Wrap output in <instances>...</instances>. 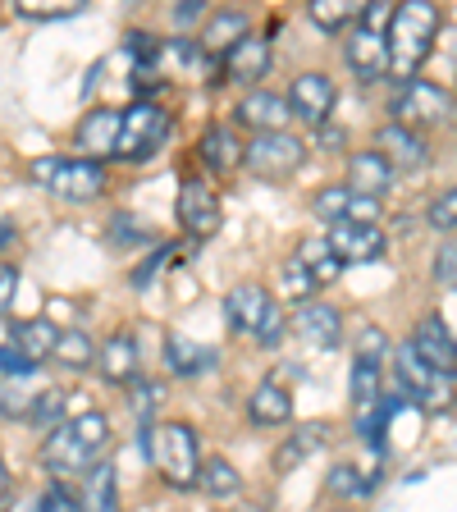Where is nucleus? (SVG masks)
Listing matches in <instances>:
<instances>
[{
	"instance_id": "obj_1",
	"label": "nucleus",
	"mask_w": 457,
	"mask_h": 512,
	"mask_svg": "<svg viewBox=\"0 0 457 512\" xmlns=\"http://www.w3.org/2000/svg\"><path fill=\"white\" fill-rule=\"evenodd\" d=\"M110 453V416L106 412H78L69 421L46 435L42 444V467L51 476H87L92 467H101Z\"/></svg>"
},
{
	"instance_id": "obj_2",
	"label": "nucleus",
	"mask_w": 457,
	"mask_h": 512,
	"mask_svg": "<svg viewBox=\"0 0 457 512\" xmlns=\"http://www.w3.org/2000/svg\"><path fill=\"white\" fill-rule=\"evenodd\" d=\"M439 37V5L430 0H403L394 10V23L384 32V46H389V78L398 83H412L421 74V64L430 60Z\"/></svg>"
},
{
	"instance_id": "obj_3",
	"label": "nucleus",
	"mask_w": 457,
	"mask_h": 512,
	"mask_svg": "<svg viewBox=\"0 0 457 512\" xmlns=\"http://www.w3.org/2000/svg\"><path fill=\"white\" fill-rule=\"evenodd\" d=\"M147 453L156 462L160 480L170 490H197V471H202V444L188 421H160L147 430Z\"/></svg>"
},
{
	"instance_id": "obj_4",
	"label": "nucleus",
	"mask_w": 457,
	"mask_h": 512,
	"mask_svg": "<svg viewBox=\"0 0 457 512\" xmlns=\"http://www.w3.org/2000/svg\"><path fill=\"white\" fill-rule=\"evenodd\" d=\"M28 179L55 202H96L106 192V165L83 156H37L28 165Z\"/></svg>"
},
{
	"instance_id": "obj_5",
	"label": "nucleus",
	"mask_w": 457,
	"mask_h": 512,
	"mask_svg": "<svg viewBox=\"0 0 457 512\" xmlns=\"http://www.w3.org/2000/svg\"><path fill=\"white\" fill-rule=\"evenodd\" d=\"M174 133V115L160 101H133V106L119 115V138H115V160L124 165H142L151 160L165 138Z\"/></svg>"
},
{
	"instance_id": "obj_6",
	"label": "nucleus",
	"mask_w": 457,
	"mask_h": 512,
	"mask_svg": "<svg viewBox=\"0 0 457 512\" xmlns=\"http://www.w3.org/2000/svg\"><path fill=\"white\" fill-rule=\"evenodd\" d=\"M307 160V142L298 133H256L252 142H243V170L261 183H284L302 170Z\"/></svg>"
},
{
	"instance_id": "obj_7",
	"label": "nucleus",
	"mask_w": 457,
	"mask_h": 512,
	"mask_svg": "<svg viewBox=\"0 0 457 512\" xmlns=\"http://www.w3.org/2000/svg\"><path fill=\"white\" fill-rule=\"evenodd\" d=\"M448 119H453V96L430 78H412L394 96V124L407 128V133H426V128H439Z\"/></svg>"
},
{
	"instance_id": "obj_8",
	"label": "nucleus",
	"mask_w": 457,
	"mask_h": 512,
	"mask_svg": "<svg viewBox=\"0 0 457 512\" xmlns=\"http://www.w3.org/2000/svg\"><path fill=\"white\" fill-rule=\"evenodd\" d=\"M398 384H403V398L412 407H426V412H448L457 398L453 380L448 375H439L435 366H426L421 357L412 352V343H403L398 348Z\"/></svg>"
},
{
	"instance_id": "obj_9",
	"label": "nucleus",
	"mask_w": 457,
	"mask_h": 512,
	"mask_svg": "<svg viewBox=\"0 0 457 512\" xmlns=\"http://www.w3.org/2000/svg\"><path fill=\"white\" fill-rule=\"evenodd\" d=\"M325 243L339 256V266H371L389 252V234L380 224H330Z\"/></svg>"
},
{
	"instance_id": "obj_10",
	"label": "nucleus",
	"mask_w": 457,
	"mask_h": 512,
	"mask_svg": "<svg viewBox=\"0 0 457 512\" xmlns=\"http://www.w3.org/2000/svg\"><path fill=\"white\" fill-rule=\"evenodd\" d=\"M284 101H288V115L302 119V124H311V128L330 124V115H334V83H330V74H320V69L298 74Z\"/></svg>"
},
{
	"instance_id": "obj_11",
	"label": "nucleus",
	"mask_w": 457,
	"mask_h": 512,
	"mask_svg": "<svg viewBox=\"0 0 457 512\" xmlns=\"http://www.w3.org/2000/svg\"><path fill=\"white\" fill-rule=\"evenodd\" d=\"M179 224L188 229L192 238H215L220 234L224 206H220V197H215L211 183L183 179V188H179Z\"/></svg>"
},
{
	"instance_id": "obj_12",
	"label": "nucleus",
	"mask_w": 457,
	"mask_h": 512,
	"mask_svg": "<svg viewBox=\"0 0 457 512\" xmlns=\"http://www.w3.org/2000/svg\"><path fill=\"white\" fill-rule=\"evenodd\" d=\"M311 211H316V220H325V224H375L380 220V202L343 188V183L320 188L316 202H311Z\"/></svg>"
},
{
	"instance_id": "obj_13",
	"label": "nucleus",
	"mask_w": 457,
	"mask_h": 512,
	"mask_svg": "<svg viewBox=\"0 0 457 512\" xmlns=\"http://www.w3.org/2000/svg\"><path fill=\"white\" fill-rule=\"evenodd\" d=\"M375 151H380L384 165H389L394 174H412V170H426V165H430L426 138H421V133H407V128H398L394 119L375 128Z\"/></svg>"
},
{
	"instance_id": "obj_14",
	"label": "nucleus",
	"mask_w": 457,
	"mask_h": 512,
	"mask_svg": "<svg viewBox=\"0 0 457 512\" xmlns=\"http://www.w3.org/2000/svg\"><path fill=\"white\" fill-rule=\"evenodd\" d=\"M288 325H293V334H298L302 343H311V348H339L343 343V316L330 307V302H302V307L288 311Z\"/></svg>"
},
{
	"instance_id": "obj_15",
	"label": "nucleus",
	"mask_w": 457,
	"mask_h": 512,
	"mask_svg": "<svg viewBox=\"0 0 457 512\" xmlns=\"http://www.w3.org/2000/svg\"><path fill=\"white\" fill-rule=\"evenodd\" d=\"M119 115H124V110H115V106H96V110H87V115L78 119V128H74V151H83V160L115 156Z\"/></svg>"
},
{
	"instance_id": "obj_16",
	"label": "nucleus",
	"mask_w": 457,
	"mask_h": 512,
	"mask_svg": "<svg viewBox=\"0 0 457 512\" xmlns=\"http://www.w3.org/2000/svg\"><path fill=\"white\" fill-rule=\"evenodd\" d=\"M288 101L279 92H266V87H256L247 92L243 101L234 106V124L238 128H252V133H284L288 128Z\"/></svg>"
},
{
	"instance_id": "obj_17",
	"label": "nucleus",
	"mask_w": 457,
	"mask_h": 512,
	"mask_svg": "<svg viewBox=\"0 0 457 512\" xmlns=\"http://www.w3.org/2000/svg\"><path fill=\"white\" fill-rule=\"evenodd\" d=\"M343 60H348V69L362 78V83H380V78L389 74V46H384V37H375V32L357 28V23L348 28V42H343Z\"/></svg>"
},
{
	"instance_id": "obj_18",
	"label": "nucleus",
	"mask_w": 457,
	"mask_h": 512,
	"mask_svg": "<svg viewBox=\"0 0 457 512\" xmlns=\"http://www.w3.org/2000/svg\"><path fill=\"white\" fill-rule=\"evenodd\" d=\"M220 74H224V83H243V87L261 83V78L270 74V37L247 32L243 42L220 60Z\"/></svg>"
},
{
	"instance_id": "obj_19",
	"label": "nucleus",
	"mask_w": 457,
	"mask_h": 512,
	"mask_svg": "<svg viewBox=\"0 0 457 512\" xmlns=\"http://www.w3.org/2000/svg\"><path fill=\"white\" fill-rule=\"evenodd\" d=\"M412 352H416V357H421L426 366H435L439 375H448V380L457 375V339L448 334V325H444L439 316H426L421 325H416Z\"/></svg>"
},
{
	"instance_id": "obj_20",
	"label": "nucleus",
	"mask_w": 457,
	"mask_h": 512,
	"mask_svg": "<svg viewBox=\"0 0 457 512\" xmlns=\"http://www.w3.org/2000/svg\"><path fill=\"white\" fill-rule=\"evenodd\" d=\"M270 288L266 284H238V288H229V298H224V325L234 334H256V325L266 320V311H270Z\"/></svg>"
},
{
	"instance_id": "obj_21",
	"label": "nucleus",
	"mask_w": 457,
	"mask_h": 512,
	"mask_svg": "<svg viewBox=\"0 0 457 512\" xmlns=\"http://www.w3.org/2000/svg\"><path fill=\"white\" fill-rule=\"evenodd\" d=\"M96 371H101V380H110V384L138 380V334L133 330L106 334V343L96 348Z\"/></svg>"
},
{
	"instance_id": "obj_22",
	"label": "nucleus",
	"mask_w": 457,
	"mask_h": 512,
	"mask_svg": "<svg viewBox=\"0 0 457 512\" xmlns=\"http://www.w3.org/2000/svg\"><path fill=\"white\" fill-rule=\"evenodd\" d=\"M330 439H334V426L330 421H311V426H298L293 435L284 439V444L275 448V476H288V471L298 467V462H307L311 453H320V448H330Z\"/></svg>"
},
{
	"instance_id": "obj_23",
	"label": "nucleus",
	"mask_w": 457,
	"mask_h": 512,
	"mask_svg": "<svg viewBox=\"0 0 457 512\" xmlns=\"http://www.w3.org/2000/svg\"><path fill=\"white\" fill-rule=\"evenodd\" d=\"M197 156H202V165L211 174H234L243 170V138H238V128L229 124H211L202 133V142H197Z\"/></svg>"
},
{
	"instance_id": "obj_24",
	"label": "nucleus",
	"mask_w": 457,
	"mask_h": 512,
	"mask_svg": "<svg viewBox=\"0 0 457 512\" xmlns=\"http://www.w3.org/2000/svg\"><path fill=\"white\" fill-rule=\"evenodd\" d=\"M380 403H384V366L352 357V421H357V430L371 426Z\"/></svg>"
},
{
	"instance_id": "obj_25",
	"label": "nucleus",
	"mask_w": 457,
	"mask_h": 512,
	"mask_svg": "<svg viewBox=\"0 0 457 512\" xmlns=\"http://www.w3.org/2000/svg\"><path fill=\"white\" fill-rule=\"evenodd\" d=\"M247 421L261 430H275V426H288L293 421V394H288L284 384L275 380H261L247 398Z\"/></svg>"
},
{
	"instance_id": "obj_26",
	"label": "nucleus",
	"mask_w": 457,
	"mask_h": 512,
	"mask_svg": "<svg viewBox=\"0 0 457 512\" xmlns=\"http://www.w3.org/2000/svg\"><path fill=\"white\" fill-rule=\"evenodd\" d=\"M384 476V453H371V462H339L330 471V494L334 499H366Z\"/></svg>"
},
{
	"instance_id": "obj_27",
	"label": "nucleus",
	"mask_w": 457,
	"mask_h": 512,
	"mask_svg": "<svg viewBox=\"0 0 457 512\" xmlns=\"http://www.w3.org/2000/svg\"><path fill=\"white\" fill-rule=\"evenodd\" d=\"M243 37H247V14L243 10H215L211 19L202 23V37H197V46H202L211 60H224V55L234 51Z\"/></svg>"
},
{
	"instance_id": "obj_28",
	"label": "nucleus",
	"mask_w": 457,
	"mask_h": 512,
	"mask_svg": "<svg viewBox=\"0 0 457 512\" xmlns=\"http://www.w3.org/2000/svg\"><path fill=\"white\" fill-rule=\"evenodd\" d=\"M389 183H394V170L384 165V156L380 151H352L348 156V183L343 188H352V192H362V197H375L380 202L384 192H389Z\"/></svg>"
},
{
	"instance_id": "obj_29",
	"label": "nucleus",
	"mask_w": 457,
	"mask_h": 512,
	"mask_svg": "<svg viewBox=\"0 0 457 512\" xmlns=\"http://www.w3.org/2000/svg\"><path fill=\"white\" fill-rule=\"evenodd\" d=\"M55 339H60V325H51V320H42V316H32V320H23L19 330H14L10 348L19 352L28 366H42L46 357L55 352Z\"/></svg>"
},
{
	"instance_id": "obj_30",
	"label": "nucleus",
	"mask_w": 457,
	"mask_h": 512,
	"mask_svg": "<svg viewBox=\"0 0 457 512\" xmlns=\"http://www.w3.org/2000/svg\"><path fill=\"white\" fill-rule=\"evenodd\" d=\"M211 362L215 357L202 348V343H192L188 334H179V330H165V366H170L174 375L192 380V375H202Z\"/></svg>"
},
{
	"instance_id": "obj_31",
	"label": "nucleus",
	"mask_w": 457,
	"mask_h": 512,
	"mask_svg": "<svg viewBox=\"0 0 457 512\" xmlns=\"http://www.w3.org/2000/svg\"><path fill=\"white\" fill-rule=\"evenodd\" d=\"M293 261H298V266L307 270V275H311V284H316V288L334 284V279L343 275L339 256L330 252V243H325V238H311V234L298 243V252H293Z\"/></svg>"
},
{
	"instance_id": "obj_32",
	"label": "nucleus",
	"mask_w": 457,
	"mask_h": 512,
	"mask_svg": "<svg viewBox=\"0 0 457 512\" xmlns=\"http://www.w3.org/2000/svg\"><path fill=\"white\" fill-rule=\"evenodd\" d=\"M197 485L211 499H238L243 494V476H238V467L229 458H206L202 471H197Z\"/></svg>"
},
{
	"instance_id": "obj_33",
	"label": "nucleus",
	"mask_w": 457,
	"mask_h": 512,
	"mask_svg": "<svg viewBox=\"0 0 457 512\" xmlns=\"http://www.w3.org/2000/svg\"><path fill=\"white\" fill-rule=\"evenodd\" d=\"M51 357L60 366H69V371H87V366L96 362V343H92V334H83V330H60Z\"/></svg>"
},
{
	"instance_id": "obj_34",
	"label": "nucleus",
	"mask_w": 457,
	"mask_h": 512,
	"mask_svg": "<svg viewBox=\"0 0 457 512\" xmlns=\"http://www.w3.org/2000/svg\"><path fill=\"white\" fill-rule=\"evenodd\" d=\"M37 371L32 375H14V380H0V416H28L37 403Z\"/></svg>"
},
{
	"instance_id": "obj_35",
	"label": "nucleus",
	"mask_w": 457,
	"mask_h": 512,
	"mask_svg": "<svg viewBox=\"0 0 457 512\" xmlns=\"http://www.w3.org/2000/svg\"><path fill=\"white\" fill-rule=\"evenodd\" d=\"M357 10H362V5H348V0H311L307 19L316 23L320 32H339V28H352V23H357Z\"/></svg>"
},
{
	"instance_id": "obj_36",
	"label": "nucleus",
	"mask_w": 457,
	"mask_h": 512,
	"mask_svg": "<svg viewBox=\"0 0 457 512\" xmlns=\"http://www.w3.org/2000/svg\"><path fill=\"white\" fill-rule=\"evenodd\" d=\"M279 298H288L293 307H302V302L316 298V284H311V275L298 266V261H293V256L279 266Z\"/></svg>"
},
{
	"instance_id": "obj_37",
	"label": "nucleus",
	"mask_w": 457,
	"mask_h": 512,
	"mask_svg": "<svg viewBox=\"0 0 457 512\" xmlns=\"http://www.w3.org/2000/svg\"><path fill=\"white\" fill-rule=\"evenodd\" d=\"M124 51L138 60V69H156V60H160V51H165V42H160L156 32H147V28H128V32H124Z\"/></svg>"
},
{
	"instance_id": "obj_38",
	"label": "nucleus",
	"mask_w": 457,
	"mask_h": 512,
	"mask_svg": "<svg viewBox=\"0 0 457 512\" xmlns=\"http://www.w3.org/2000/svg\"><path fill=\"white\" fill-rule=\"evenodd\" d=\"M128 398H133V412H138V421L142 426H151V416H156V403L165 398V384H156V380H133L128 384Z\"/></svg>"
},
{
	"instance_id": "obj_39",
	"label": "nucleus",
	"mask_w": 457,
	"mask_h": 512,
	"mask_svg": "<svg viewBox=\"0 0 457 512\" xmlns=\"http://www.w3.org/2000/svg\"><path fill=\"white\" fill-rule=\"evenodd\" d=\"M19 19H74L83 14V0H69V5H46V0H19L14 5Z\"/></svg>"
},
{
	"instance_id": "obj_40",
	"label": "nucleus",
	"mask_w": 457,
	"mask_h": 512,
	"mask_svg": "<svg viewBox=\"0 0 457 512\" xmlns=\"http://www.w3.org/2000/svg\"><path fill=\"white\" fill-rule=\"evenodd\" d=\"M284 330H288V311L279 307V298H275V302H270V311H266V320L256 325L252 339L261 343V348H279V343H284Z\"/></svg>"
},
{
	"instance_id": "obj_41",
	"label": "nucleus",
	"mask_w": 457,
	"mask_h": 512,
	"mask_svg": "<svg viewBox=\"0 0 457 512\" xmlns=\"http://www.w3.org/2000/svg\"><path fill=\"white\" fill-rule=\"evenodd\" d=\"M394 10H398V5H389V0H366L362 10H357V28L384 37V32H389V23H394Z\"/></svg>"
},
{
	"instance_id": "obj_42",
	"label": "nucleus",
	"mask_w": 457,
	"mask_h": 512,
	"mask_svg": "<svg viewBox=\"0 0 457 512\" xmlns=\"http://www.w3.org/2000/svg\"><path fill=\"white\" fill-rule=\"evenodd\" d=\"M426 220H430V229H457V183L453 188H444L435 197V202H430V211H426Z\"/></svg>"
},
{
	"instance_id": "obj_43",
	"label": "nucleus",
	"mask_w": 457,
	"mask_h": 512,
	"mask_svg": "<svg viewBox=\"0 0 457 512\" xmlns=\"http://www.w3.org/2000/svg\"><path fill=\"white\" fill-rule=\"evenodd\" d=\"M110 238H115L119 247H133V243H151V234H147V229H138V220H133V215H124V211H119L115 220H110Z\"/></svg>"
},
{
	"instance_id": "obj_44",
	"label": "nucleus",
	"mask_w": 457,
	"mask_h": 512,
	"mask_svg": "<svg viewBox=\"0 0 457 512\" xmlns=\"http://www.w3.org/2000/svg\"><path fill=\"white\" fill-rule=\"evenodd\" d=\"M384 352H389V339H384V330L366 325V330L357 334V357H362V362H380L384 366Z\"/></svg>"
},
{
	"instance_id": "obj_45",
	"label": "nucleus",
	"mask_w": 457,
	"mask_h": 512,
	"mask_svg": "<svg viewBox=\"0 0 457 512\" xmlns=\"http://www.w3.org/2000/svg\"><path fill=\"white\" fill-rule=\"evenodd\" d=\"M60 403H64V389H42V394H37V403H32V412H28V421L46 426L51 416H60Z\"/></svg>"
},
{
	"instance_id": "obj_46",
	"label": "nucleus",
	"mask_w": 457,
	"mask_h": 512,
	"mask_svg": "<svg viewBox=\"0 0 457 512\" xmlns=\"http://www.w3.org/2000/svg\"><path fill=\"white\" fill-rule=\"evenodd\" d=\"M174 256H179V247H160V252L156 256H151V261H147V266H142L138 270V275H133V284H151V275H160V270H170V266H179V261H174Z\"/></svg>"
},
{
	"instance_id": "obj_47",
	"label": "nucleus",
	"mask_w": 457,
	"mask_h": 512,
	"mask_svg": "<svg viewBox=\"0 0 457 512\" xmlns=\"http://www.w3.org/2000/svg\"><path fill=\"white\" fill-rule=\"evenodd\" d=\"M435 279L439 284H457V243L453 238L435 252Z\"/></svg>"
},
{
	"instance_id": "obj_48",
	"label": "nucleus",
	"mask_w": 457,
	"mask_h": 512,
	"mask_svg": "<svg viewBox=\"0 0 457 512\" xmlns=\"http://www.w3.org/2000/svg\"><path fill=\"white\" fill-rule=\"evenodd\" d=\"M160 87H165V78H156V69H138V74H133V92H138V101H156Z\"/></svg>"
},
{
	"instance_id": "obj_49",
	"label": "nucleus",
	"mask_w": 457,
	"mask_h": 512,
	"mask_svg": "<svg viewBox=\"0 0 457 512\" xmlns=\"http://www.w3.org/2000/svg\"><path fill=\"white\" fill-rule=\"evenodd\" d=\"M42 512H83V508H78L74 494L55 485V490H46V494H42Z\"/></svg>"
},
{
	"instance_id": "obj_50",
	"label": "nucleus",
	"mask_w": 457,
	"mask_h": 512,
	"mask_svg": "<svg viewBox=\"0 0 457 512\" xmlns=\"http://www.w3.org/2000/svg\"><path fill=\"white\" fill-rule=\"evenodd\" d=\"M37 366H28L14 348H0V380H14V375H32Z\"/></svg>"
},
{
	"instance_id": "obj_51",
	"label": "nucleus",
	"mask_w": 457,
	"mask_h": 512,
	"mask_svg": "<svg viewBox=\"0 0 457 512\" xmlns=\"http://www.w3.org/2000/svg\"><path fill=\"white\" fill-rule=\"evenodd\" d=\"M14 298H19V270H0V316L14 307Z\"/></svg>"
},
{
	"instance_id": "obj_52",
	"label": "nucleus",
	"mask_w": 457,
	"mask_h": 512,
	"mask_svg": "<svg viewBox=\"0 0 457 512\" xmlns=\"http://www.w3.org/2000/svg\"><path fill=\"white\" fill-rule=\"evenodd\" d=\"M311 133H316V142L320 147H343V142H348V133H339V128H330V124H320V128H311Z\"/></svg>"
},
{
	"instance_id": "obj_53",
	"label": "nucleus",
	"mask_w": 457,
	"mask_h": 512,
	"mask_svg": "<svg viewBox=\"0 0 457 512\" xmlns=\"http://www.w3.org/2000/svg\"><path fill=\"white\" fill-rule=\"evenodd\" d=\"M174 19H179V23H192V19H202V5H197V0H183L179 10H174Z\"/></svg>"
},
{
	"instance_id": "obj_54",
	"label": "nucleus",
	"mask_w": 457,
	"mask_h": 512,
	"mask_svg": "<svg viewBox=\"0 0 457 512\" xmlns=\"http://www.w3.org/2000/svg\"><path fill=\"white\" fill-rule=\"evenodd\" d=\"M234 512H266V503H238Z\"/></svg>"
},
{
	"instance_id": "obj_55",
	"label": "nucleus",
	"mask_w": 457,
	"mask_h": 512,
	"mask_svg": "<svg viewBox=\"0 0 457 512\" xmlns=\"http://www.w3.org/2000/svg\"><path fill=\"white\" fill-rule=\"evenodd\" d=\"M92 512H124V508H119V499H115V503H101V508H92Z\"/></svg>"
},
{
	"instance_id": "obj_56",
	"label": "nucleus",
	"mask_w": 457,
	"mask_h": 512,
	"mask_svg": "<svg viewBox=\"0 0 457 512\" xmlns=\"http://www.w3.org/2000/svg\"><path fill=\"white\" fill-rule=\"evenodd\" d=\"M5 243H10V224L0 220V247H5Z\"/></svg>"
},
{
	"instance_id": "obj_57",
	"label": "nucleus",
	"mask_w": 457,
	"mask_h": 512,
	"mask_svg": "<svg viewBox=\"0 0 457 512\" xmlns=\"http://www.w3.org/2000/svg\"><path fill=\"white\" fill-rule=\"evenodd\" d=\"M0 490H5V462H0Z\"/></svg>"
},
{
	"instance_id": "obj_58",
	"label": "nucleus",
	"mask_w": 457,
	"mask_h": 512,
	"mask_svg": "<svg viewBox=\"0 0 457 512\" xmlns=\"http://www.w3.org/2000/svg\"><path fill=\"white\" fill-rule=\"evenodd\" d=\"M339 512H343V508H339Z\"/></svg>"
}]
</instances>
